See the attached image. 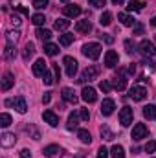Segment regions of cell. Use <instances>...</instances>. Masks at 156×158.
Masks as SVG:
<instances>
[{
	"instance_id": "cell-29",
	"label": "cell",
	"mask_w": 156,
	"mask_h": 158,
	"mask_svg": "<svg viewBox=\"0 0 156 158\" xmlns=\"http://www.w3.org/2000/svg\"><path fill=\"white\" fill-rule=\"evenodd\" d=\"M110 22H112V13H110V11H105V13L99 17V24H101V26H110Z\"/></svg>"
},
{
	"instance_id": "cell-39",
	"label": "cell",
	"mask_w": 156,
	"mask_h": 158,
	"mask_svg": "<svg viewBox=\"0 0 156 158\" xmlns=\"http://www.w3.org/2000/svg\"><path fill=\"white\" fill-rule=\"evenodd\" d=\"M48 6V0H33V7L35 9H44Z\"/></svg>"
},
{
	"instance_id": "cell-37",
	"label": "cell",
	"mask_w": 156,
	"mask_h": 158,
	"mask_svg": "<svg viewBox=\"0 0 156 158\" xmlns=\"http://www.w3.org/2000/svg\"><path fill=\"white\" fill-rule=\"evenodd\" d=\"M31 22H33L35 26H42V24L46 22V19H44V15H40V13H35V15L31 17Z\"/></svg>"
},
{
	"instance_id": "cell-53",
	"label": "cell",
	"mask_w": 156,
	"mask_h": 158,
	"mask_svg": "<svg viewBox=\"0 0 156 158\" xmlns=\"http://www.w3.org/2000/svg\"><path fill=\"white\" fill-rule=\"evenodd\" d=\"M112 2H114V4H116V6H119V4H123V2H125V0H112Z\"/></svg>"
},
{
	"instance_id": "cell-9",
	"label": "cell",
	"mask_w": 156,
	"mask_h": 158,
	"mask_svg": "<svg viewBox=\"0 0 156 158\" xmlns=\"http://www.w3.org/2000/svg\"><path fill=\"white\" fill-rule=\"evenodd\" d=\"M15 143H17V136L13 132H4L0 136V145L2 147H13Z\"/></svg>"
},
{
	"instance_id": "cell-44",
	"label": "cell",
	"mask_w": 156,
	"mask_h": 158,
	"mask_svg": "<svg viewBox=\"0 0 156 158\" xmlns=\"http://www.w3.org/2000/svg\"><path fill=\"white\" fill-rule=\"evenodd\" d=\"M156 151V142H147L145 145V153H154Z\"/></svg>"
},
{
	"instance_id": "cell-10",
	"label": "cell",
	"mask_w": 156,
	"mask_h": 158,
	"mask_svg": "<svg viewBox=\"0 0 156 158\" xmlns=\"http://www.w3.org/2000/svg\"><path fill=\"white\" fill-rule=\"evenodd\" d=\"M117 63H119L117 53L114 52V50H109V52L105 53V64H107L109 68H114V66H117Z\"/></svg>"
},
{
	"instance_id": "cell-56",
	"label": "cell",
	"mask_w": 156,
	"mask_h": 158,
	"mask_svg": "<svg viewBox=\"0 0 156 158\" xmlns=\"http://www.w3.org/2000/svg\"><path fill=\"white\" fill-rule=\"evenodd\" d=\"M63 2H68V0H63Z\"/></svg>"
},
{
	"instance_id": "cell-3",
	"label": "cell",
	"mask_w": 156,
	"mask_h": 158,
	"mask_svg": "<svg viewBox=\"0 0 156 158\" xmlns=\"http://www.w3.org/2000/svg\"><path fill=\"white\" fill-rule=\"evenodd\" d=\"M97 76H99V66H94V64H92V66H88V68L81 74V77H79L77 81H79V83H86V81L96 79Z\"/></svg>"
},
{
	"instance_id": "cell-38",
	"label": "cell",
	"mask_w": 156,
	"mask_h": 158,
	"mask_svg": "<svg viewBox=\"0 0 156 158\" xmlns=\"http://www.w3.org/2000/svg\"><path fill=\"white\" fill-rule=\"evenodd\" d=\"M11 125V116L9 114H0V127H9Z\"/></svg>"
},
{
	"instance_id": "cell-24",
	"label": "cell",
	"mask_w": 156,
	"mask_h": 158,
	"mask_svg": "<svg viewBox=\"0 0 156 158\" xmlns=\"http://www.w3.org/2000/svg\"><path fill=\"white\" fill-rule=\"evenodd\" d=\"M143 116L147 119H156V105H145L143 107Z\"/></svg>"
},
{
	"instance_id": "cell-25",
	"label": "cell",
	"mask_w": 156,
	"mask_h": 158,
	"mask_svg": "<svg viewBox=\"0 0 156 158\" xmlns=\"http://www.w3.org/2000/svg\"><path fill=\"white\" fill-rule=\"evenodd\" d=\"M143 6H145V4H143L142 0H129V6H127V7H129V11H142Z\"/></svg>"
},
{
	"instance_id": "cell-20",
	"label": "cell",
	"mask_w": 156,
	"mask_h": 158,
	"mask_svg": "<svg viewBox=\"0 0 156 158\" xmlns=\"http://www.w3.org/2000/svg\"><path fill=\"white\" fill-rule=\"evenodd\" d=\"M79 116L77 112H72L70 116H68V123H66V129L68 131H74V129H77V125H79Z\"/></svg>"
},
{
	"instance_id": "cell-19",
	"label": "cell",
	"mask_w": 156,
	"mask_h": 158,
	"mask_svg": "<svg viewBox=\"0 0 156 158\" xmlns=\"http://www.w3.org/2000/svg\"><path fill=\"white\" fill-rule=\"evenodd\" d=\"M76 31H77V33H90V31H92L90 20H79L77 24H76Z\"/></svg>"
},
{
	"instance_id": "cell-52",
	"label": "cell",
	"mask_w": 156,
	"mask_h": 158,
	"mask_svg": "<svg viewBox=\"0 0 156 158\" xmlns=\"http://www.w3.org/2000/svg\"><path fill=\"white\" fill-rule=\"evenodd\" d=\"M101 37H103V35H101ZM103 39H105V42H109V44H112V42H114V39H112L110 35H105Z\"/></svg>"
},
{
	"instance_id": "cell-28",
	"label": "cell",
	"mask_w": 156,
	"mask_h": 158,
	"mask_svg": "<svg viewBox=\"0 0 156 158\" xmlns=\"http://www.w3.org/2000/svg\"><path fill=\"white\" fill-rule=\"evenodd\" d=\"M77 136H79V140H81L83 143H90V142H92L90 132H88V131H84V129H79V131H77Z\"/></svg>"
},
{
	"instance_id": "cell-7",
	"label": "cell",
	"mask_w": 156,
	"mask_h": 158,
	"mask_svg": "<svg viewBox=\"0 0 156 158\" xmlns=\"http://www.w3.org/2000/svg\"><path fill=\"white\" fill-rule=\"evenodd\" d=\"M140 52H142L143 55L153 57V55H156V46L151 40H142V42H140Z\"/></svg>"
},
{
	"instance_id": "cell-18",
	"label": "cell",
	"mask_w": 156,
	"mask_h": 158,
	"mask_svg": "<svg viewBox=\"0 0 156 158\" xmlns=\"http://www.w3.org/2000/svg\"><path fill=\"white\" fill-rule=\"evenodd\" d=\"M117 20H119L123 26H127V28H132V26L136 24V20H134L129 13H119V15H117Z\"/></svg>"
},
{
	"instance_id": "cell-1",
	"label": "cell",
	"mask_w": 156,
	"mask_h": 158,
	"mask_svg": "<svg viewBox=\"0 0 156 158\" xmlns=\"http://www.w3.org/2000/svg\"><path fill=\"white\" fill-rule=\"evenodd\" d=\"M83 53H84L88 59L96 61V59L101 55V46H99L97 42H88V44H84V46H83Z\"/></svg>"
},
{
	"instance_id": "cell-2",
	"label": "cell",
	"mask_w": 156,
	"mask_h": 158,
	"mask_svg": "<svg viewBox=\"0 0 156 158\" xmlns=\"http://www.w3.org/2000/svg\"><path fill=\"white\" fill-rule=\"evenodd\" d=\"M147 136H149V129H147L143 123H136V125L132 127V140L140 142V140H143V138H147Z\"/></svg>"
},
{
	"instance_id": "cell-45",
	"label": "cell",
	"mask_w": 156,
	"mask_h": 158,
	"mask_svg": "<svg viewBox=\"0 0 156 158\" xmlns=\"http://www.w3.org/2000/svg\"><path fill=\"white\" fill-rule=\"evenodd\" d=\"M97 158H109L107 147H99V149H97Z\"/></svg>"
},
{
	"instance_id": "cell-35",
	"label": "cell",
	"mask_w": 156,
	"mask_h": 158,
	"mask_svg": "<svg viewBox=\"0 0 156 158\" xmlns=\"http://www.w3.org/2000/svg\"><path fill=\"white\" fill-rule=\"evenodd\" d=\"M42 153H44L48 158H51V156H55V155L59 153V147H57V145H48V147H44Z\"/></svg>"
},
{
	"instance_id": "cell-27",
	"label": "cell",
	"mask_w": 156,
	"mask_h": 158,
	"mask_svg": "<svg viewBox=\"0 0 156 158\" xmlns=\"http://www.w3.org/2000/svg\"><path fill=\"white\" fill-rule=\"evenodd\" d=\"M33 53H35V46H33V42H28L24 46V61H30V57H33Z\"/></svg>"
},
{
	"instance_id": "cell-8",
	"label": "cell",
	"mask_w": 156,
	"mask_h": 158,
	"mask_svg": "<svg viewBox=\"0 0 156 158\" xmlns=\"http://www.w3.org/2000/svg\"><path fill=\"white\" fill-rule=\"evenodd\" d=\"M81 98H83V101H86V103H94V101L97 99V94H96V90H94L92 86H84L83 92H81Z\"/></svg>"
},
{
	"instance_id": "cell-55",
	"label": "cell",
	"mask_w": 156,
	"mask_h": 158,
	"mask_svg": "<svg viewBox=\"0 0 156 158\" xmlns=\"http://www.w3.org/2000/svg\"><path fill=\"white\" fill-rule=\"evenodd\" d=\"M77 158H84V156H83V155H77Z\"/></svg>"
},
{
	"instance_id": "cell-22",
	"label": "cell",
	"mask_w": 156,
	"mask_h": 158,
	"mask_svg": "<svg viewBox=\"0 0 156 158\" xmlns=\"http://www.w3.org/2000/svg\"><path fill=\"white\" fill-rule=\"evenodd\" d=\"M44 53H46V55H50V57H53V55H57V53H59V46H57V44H53V42H46V46H44Z\"/></svg>"
},
{
	"instance_id": "cell-31",
	"label": "cell",
	"mask_w": 156,
	"mask_h": 158,
	"mask_svg": "<svg viewBox=\"0 0 156 158\" xmlns=\"http://www.w3.org/2000/svg\"><path fill=\"white\" fill-rule=\"evenodd\" d=\"M18 37H20V33L15 30V31H7L6 33V40H7V44H15L17 40H18Z\"/></svg>"
},
{
	"instance_id": "cell-15",
	"label": "cell",
	"mask_w": 156,
	"mask_h": 158,
	"mask_svg": "<svg viewBox=\"0 0 156 158\" xmlns=\"http://www.w3.org/2000/svg\"><path fill=\"white\" fill-rule=\"evenodd\" d=\"M81 11H83V9H81V6H77V4H68V6H64V15H66V17H72V19H74V17H79Z\"/></svg>"
},
{
	"instance_id": "cell-42",
	"label": "cell",
	"mask_w": 156,
	"mask_h": 158,
	"mask_svg": "<svg viewBox=\"0 0 156 158\" xmlns=\"http://www.w3.org/2000/svg\"><path fill=\"white\" fill-rule=\"evenodd\" d=\"M99 88H101L103 92H110V88H112V85H110L109 81H101V83H99Z\"/></svg>"
},
{
	"instance_id": "cell-30",
	"label": "cell",
	"mask_w": 156,
	"mask_h": 158,
	"mask_svg": "<svg viewBox=\"0 0 156 158\" xmlns=\"http://www.w3.org/2000/svg\"><path fill=\"white\" fill-rule=\"evenodd\" d=\"M68 26H70V20H66V19H57L55 20V30H59V31L68 30Z\"/></svg>"
},
{
	"instance_id": "cell-41",
	"label": "cell",
	"mask_w": 156,
	"mask_h": 158,
	"mask_svg": "<svg viewBox=\"0 0 156 158\" xmlns=\"http://www.w3.org/2000/svg\"><path fill=\"white\" fill-rule=\"evenodd\" d=\"M42 81H44L46 85H53V81H55V77H53V76H51L50 72H46V74L42 76Z\"/></svg>"
},
{
	"instance_id": "cell-11",
	"label": "cell",
	"mask_w": 156,
	"mask_h": 158,
	"mask_svg": "<svg viewBox=\"0 0 156 158\" xmlns=\"http://www.w3.org/2000/svg\"><path fill=\"white\" fill-rule=\"evenodd\" d=\"M112 86H114L116 90H119V92L127 88V79H125V74H123V72H119V74H116V76H114Z\"/></svg>"
},
{
	"instance_id": "cell-16",
	"label": "cell",
	"mask_w": 156,
	"mask_h": 158,
	"mask_svg": "<svg viewBox=\"0 0 156 158\" xmlns=\"http://www.w3.org/2000/svg\"><path fill=\"white\" fill-rule=\"evenodd\" d=\"M63 99L66 101V103H72V105H76L77 103V96H76V92L72 90V88H63Z\"/></svg>"
},
{
	"instance_id": "cell-33",
	"label": "cell",
	"mask_w": 156,
	"mask_h": 158,
	"mask_svg": "<svg viewBox=\"0 0 156 158\" xmlns=\"http://www.w3.org/2000/svg\"><path fill=\"white\" fill-rule=\"evenodd\" d=\"M101 138H103V140H114V132H112L107 125H103V127H101Z\"/></svg>"
},
{
	"instance_id": "cell-14",
	"label": "cell",
	"mask_w": 156,
	"mask_h": 158,
	"mask_svg": "<svg viewBox=\"0 0 156 158\" xmlns=\"http://www.w3.org/2000/svg\"><path fill=\"white\" fill-rule=\"evenodd\" d=\"M114 109H116V103L112 99H103V103H101V114L103 116H110L114 112Z\"/></svg>"
},
{
	"instance_id": "cell-49",
	"label": "cell",
	"mask_w": 156,
	"mask_h": 158,
	"mask_svg": "<svg viewBox=\"0 0 156 158\" xmlns=\"http://www.w3.org/2000/svg\"><path fill=\"white\" fill-rule=\"evenodd\" d=\"M17 11L22 13V15H28V17H30V9H26L24 6H17Z\"/></svg>"
},
{
	"instance_id": "cell-47",
	"label": "cell",
	"mask_w": 156,
	"mask_h": 158,
	"mask_svg": "<svg viewBox=\"0 0 156 158\" xmlns=\"http://www.w3.org/2000/svg\"><path fill=\"white\" fill-rule=\"evenodd\" d=\"M11 24H13V26H18V24H20V17H18L17 13L11 15Z\"/></svg>"
},
{
	"instance_id": "cell-48",
	"label": "cell",
	"mask_w": 156,
	"mask_h": 158,
	"mask_svg": "<svg viewBox=\"0 0 156 158\" xmlns=\"http://www.w3.org/2000/svg\"><path fill=\"white\" fill-rule=\"evenodd\" d=\"M50 101H51V92H46V94L42 96V103H44V105H48Z\"/></svg>"
},
{
	"instance_id": "cell-23",
	"label": "cell",
	"mask_w": 156,
	"mask_h": 158,
	"mask_svg": "<svg viewBox=\"0 0 156 158\" xmlns=\"http://www.w3.org/2000/svg\"><path fill=\"white\" fill-rule=\"evenodd\" d=\"M15 55H17L15 44H6V48H4V57H6L7 61H11V59H15Z\"/></svg>"
},
{
	"instance_id": "cell-4",
	"label": "cell",
	"mask_w": 156,
	"mask_h": 158,
	"mask_svg": "<svg viewBox=\"0 0 156 158\" xmlns=\"http://www.w3.org/2000/svg\"><path fill=\"white\" fill-rule=\"evenodd\" d=\"M63 64H64V68H66V76H68V77H74L76 72H77V61H76L74 57L66 55V57L63 59Z\"/></svg>"
},
{
	"instance_id": "cell-26",
	"label": "cell",
	"mask_w": 156,
	"mask_h": 158,
	"mask_svg": "<svg viewBox=\"0 0 156 158\" xmlns=\"http://www.w3.org/2000/svg\"><path fill=\"white\" fill-rule=\"evenodd\" d=\"M26 132H28L33 140H40V132H39V129H37L35 125H31V123H30V125H26Z\"/></svg>"
},
{
	"instance_id": "cell-12",
	"label": "cell",
	"mask_w": 156,
	"mask_h": 158,
	"mask_svg": "<svg viewBox=\"0 0 156 158\" xmlns=\"http://www.w3.org/2000/svg\"><path fill=\"white\" fill-rule=\"evenodd\" d=\"M13 107H15V110H17L18 114H26V112H28V105H26V99H24L22 96H18V98L13 99Z\"/></svg>"
},
{
	"instance_id": "cell-5",
	"label": "cell",
	"mask_w": 156,
	"mask_h": 158,
	"mask_svg": "<svg viewBox=\"0 0 156 158\" xmlns=\"http://www.w3.org/2000/svg\"><path fill=\"white\" fill-rule=\"evenodd\" d=\"M132 118H134V112H132L130 107H123V109L119 110V123H121L123 127H129V125L132 123Z\"/></svg>"
},
{
	"instance_id": "cell-43",
	"label": "cell",
	"mask_w": 156,
	"mask_h": 158,
	"mask_svg": "<svg viewBox=\"0 0 156 158\" xmlns=\"http://www.w3.org/2000/svg\"><path fill=\"white\" fill-rule=\"evenodd\" d=\"M79 116H81V119H83V121H88V119H90V112H88V109H81Z\"/></svg>"
},
{
	"instance_id": "cell-54",
	"label": "cell",
	"mask_w": 156,
	"mask_h": 158,
	"mask_svg": "<svg viewBox=\"0 0 156 158\" xmlns=\"http://www.w3.org/2000/svg\"><path fill=\"white\" fill-rule=\"evenodd\" d=\"M151 24H153V26H154V28H156V15H154V17H153V20H151Z\"/></svg>"
},
{
	"instance_id": "cell-36",
	"label": "cell",
	"mask_w": 156,
	"mask_h": 158,
	"mask_svg": "<svg viewBox=\"0 0 156 158\" xmlns=\"http://www.w3.org/2000/svg\"><path fill=\"white\" fill-rule=\"evenodd\" d=\"M59 42H61V46H68V44L74 42V35L72 33H64V35L59 37Z\"/></svg>"
},
{
	"instance_id": "cell-32",
	"label": "cell",
	"mask_w": 156,
	"mask_h": 158,
	"mask_svg": "<svg viewBox=\"0 0 156 158\" xmlns=\"http://www.w3.org/2000/svg\"><path fill=\"white\" fill-rule=\"evenodd\" d=\"M35 35H37L40 40H50V37H51V31H50V30H44V28H39Z\"/></svg>"
},
{
	"instance_id": "cell-13",
	"label": "cell",
	"mask_w": 156,
	"mask_h": 158,
	"mask_svg": "<svg viewBox=\"0 0 156 158\" xmlns=\"http://www.w3.org/2000/svg\"><path fill=\"white\" fill-rule=\"evenodd\" d=\"M42 118H44V121H46L48 125H51V127H57V125H59V116H57L53 110H44V112H42Z\"/></svg>"
},
{
	"instance_id": "cell-40",
	"label": "cell",
	"mask_w": 156,
	"mask_h": 158,
	"mask_svg": "<svg viewBox=\"0 0 156 158\" xmlns=\"http://www.w3.org/2000/svg\"><path fill=\"white\" fill-rule=\"evenodd\" d=\"M88 4H90L92 7H103V6L107 4V0H88Z\"/></svg>"
},
{
	"instance_id": "cell-46",
	"label": "cell",
	"mask_w": 156,
	"mask_h": 158,
	"mask_svg": "<svg viewBox=\"0 0 156 158\" xmlns=\"http://www.w3.org/2000/svg\"><path fill=\"white\" fill-rule=\"evenodd\" d=\"M125 50H127V53H132V52H134V44H132L129 39L125 40Z\"/></svg>"
},
{
	"instance_id": "cell-21",
	"label": "cell",
	"mask_w": 156,
	"mask_h": 158,
	"mask_svg": "<svg viewBox=\"0 0 156 158\" xmlns=\"http://www.w3.org/2000/svg\"><path fill=\"white\" fill-rule=\"evenodd\" d=\"M13 85H15V79H13V76H11V74H6V76H4V79H2V92H7Z\"/></svg>"
},
{
	"instance_id": "cell-51",
	"label": "cell",
	"mask_w": 156,
	"mask_h": 158,
	"mask_svg": "<svg viewBox=\"0 0 156 158\" xmlns=\"http://www.w3.org/2000/svg\"><path fill=\"white\" fill-rule=\"evenodd\" d=\"M53 74H55V79L61 77V70H59V64H53Z\"/></svg>"
},
{
	"instance_id": "cell-6",
	"label": "cell",
	"mask_w": 156,
	"mask_h": 158,
	"mask_svg": "<svg viewBox=\"0 0 156 158\" xmlns=\"http://www.w3.org/2000/svg\"><path fill=\"white\" fill-rule=\"evenodd\" d=\"M129 96H130L134 101H142V99L147 98V88H145V86H132Z\"/></svg>"
},
{
	"instance_id": "cell-17",
	"label": "cell",
	"mask_w": 156,
	"mask_h": 158,
	"mask_svg": "<svg viewBox=\"0 0 156 158\" xmlns=\"http://www.w3.org/2000/svg\"><path fill=\"white\" fill-rule=\"evenodd\" d=\"M46 72H48V70H46V61H44V59H37L35 64H33V74L42 77Z\"/></svg>"
},
{
	"instance_id": "cell-34",
	"label": "cell",
	"mask_w": 156,
	"mask_h": 158,
	"mask_svg": "<svg viewBox=\"0 0 156 158\" xmlns=\"http://www.w3.org/2000/svg\"><path fill=\"white\" fill-rule=\"evenodd\" d=\"M110 155H112V158H125V151H123L121 145H114L112 151H110Z\"/></svg>"
},
{
	"instance_id": "cell-50",
	"label": "cell",
	"mask_w": 156,
	"mask_h": 158,
	"mask_svg": "<svg viewBox=\"0 0 156 158\" xmlns=\"http://www.w3.org/2000/svg\"><path fill=\"white\" fill-rule=\"evenodd\" d=\"M20 158H31L30 149H22V151H20Z\"/></svg>"
}]
</instances>
